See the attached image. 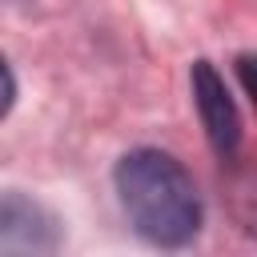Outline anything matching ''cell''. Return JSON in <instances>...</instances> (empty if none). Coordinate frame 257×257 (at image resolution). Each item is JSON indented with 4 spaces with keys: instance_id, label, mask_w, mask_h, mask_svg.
Returning a JSON list of instances; mask_svg holds the SVG:
<instances>
[{
    "instance_id": "cell-1",
    "label": "cell",
    "mask_w": 257,
    "mask_h": 257,
    "mask_svg": "<svg viewBox=\"0 0 257 257\" xmlns=\"http://www.w3.org/2000/svg\"><path fill=\"white\" fill-rule=\"evenodd\" d=\"M116 201L137 237L157 249H185L205 225V201L193 173L165 149H133L112 169Z\"/></svg>"
},
{
    "instance_id": "cell-2",
    "label": "cell",
    "mask_w": 257,
    "mask_h": 257,
    "mask_svg": "<svg viewBox=\"0 0 257 257\" xmlns=\"http://www.w3.org/2000/svg\"><path fill=\"white\" fill-rule=\"evenodd\" d=\"M189 88H193V104H197V116H201V128H205L213 153L221 161L225 157H237L241 137H245V124H241V112H237V100H233L225 76L209 60H193Z\"/></svg>"
},
{
    "instance_id": "cell-3",
    "label": "cell",
    "mask_w": 257,
    "mask_h": 257,
    "mask_svg": "<svg viewBox=\"0 0 257 257\" xmlns=\"http://www.w3.org/2000/svg\"><path fill=\"white\" fill-rule=\"evenodd\" d=\"M64 245L60 217L20 189L0 193V253H56Z\"/></svg>"
},
{
    "instance_id": "cell-4",
    "label": "cell",
    "mask_w": 257,
    "mask_h": 257,
    "mask_svg": "<svg viewBox=\"0 0 257 257\" xmlns=\"http://www.w3.org/2000/svg\"><path fill=\"white\" fill-rule=\"evenodd\" d=\"M12 104H16V72H12V64L0 56V120L12 112Z\"/></svg>"
}]
</instances>
